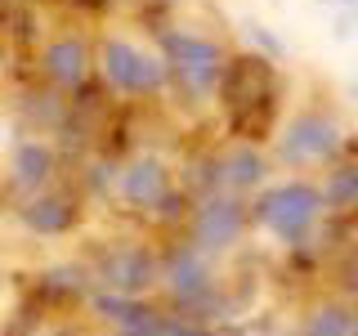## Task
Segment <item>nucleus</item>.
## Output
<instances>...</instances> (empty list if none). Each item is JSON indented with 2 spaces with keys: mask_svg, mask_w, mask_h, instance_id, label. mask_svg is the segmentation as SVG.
<instances>
[{
  "mask_svg": "<svg viewBox=\"0 0 358 336\" xmlns=\"http://www.w3.org/2000/svg\"><path fill=\"white\" fill-rule=\"evenodd\" d=\"M273 94H278L273 59H264V54H238V59H229V67L220 76V104H224V117H229V130L242 144L264 139Z\"/></svg>",
  "mask_w": 358,
  "mask_h": 336,
  "instance_id": "nucleus-1",
  "label": "nucleus"
},
{
  "mask_svg": "<svg viewBox=\"0 0 358 336\" xmlns=\"http://www.w3.org/2000/svg\"><path fill=\"white\" fill-rule=\"evenodd\" d=\"M327 197L318 184L309 179H282V184H264L251 202V224L264 229L268 238H278L282 246H305L318 229Z\"/></svg>",
  "mask_w": 358,
  "mask_h": 336,
  "instance_id": "nucleus-2",
  "label": "nucleus"
},
{
  "mask_svg": "<svg viewBox=\"0 0 358 336\" xmlns=\"http://www.w3.org/2000/svg\"><path fill=\"white\" fill-rule=\"evenodd\" d=\"M162 59H166L171 81L179 85V94H184L188 104H201L210 90H220V76H224V67H229L220 41L184 31V27H162Z\"/></svg>",
  "mask_w": 358,
  "mask_h": 336,
  "instance_id": "nucleus-3",
  "label": "nucleus"
},
{
  "mask_svg": "<svg viewBox=\"0 0 358 336\" xmlns=\"http://www.w3.org/2000/svg\"><path fill=\"white\" fill-rule=\"evenodd\" d=\"M85 269L99 291L117 296H148L152 287H162V251L143 242H99Z\"/></svg>",
  "mask_w": 358,
  "mask_h": 336,
  "instance_id": "nucleus-4",
  "label": "nucleus"
},
{
  "mask_svg": "<svg viewBox=\"0 0 358 336\" xmlns=\"http://www.w3.org/2000/svg\"><path fill=\"white\" fill-rule=\"evenodd\" d=\"M246 229H251V202L233 197V193H206V197L193 202L184 238L215 260V255L233 251V246L246 238Z\"/></svg>",
  "mask_w": 358,
  "mask_h": 336,
  "instance_id": "nucleus-5",
  "label": "nucleus"
},
{
  "mask_svg": "<svg viewBox=\"0 0 358 336\" xmlns=\"http://www.w3.org/2000/svg\"><path fill=\"white\" fill-rule=\"evenodd\" d=\"M341 126L327 112H296L278 134V162L282 166H313L341 153Z\"/></svg>",
  "mask_w": 358,
  "mask_h": 336,
  "instance_id": "nucleus-6",
  "label": "nucleus"
},
{
  "mask_svg": "<svg viewBox=\"0 0 358 336\" xmlns=\"http://www.w3.org/2000/svg\"><path fill=\"white\" fill-rule=\"evenodd\" d=\"M171 193H175V171H171V162L157 157V153L130 157L117 175V197L126 202L130 211H143V216H152Z\"/></svg>",
  "mask_w": 358,
  "mask_h": 336,
  "instance_id": "nucleus-7",
  "label": "nucleus"
},
{
  "mask_svg": "<svg viewBox=\"0 0 358 336\" xmlns=\"http://www.w3.org/2000/svg\"><path fill=\"white\" fill-rule=\"evenodd\" d=\"M85 220V206L72 188H45L18 202V224L31 238H67L76 233V224Z\"/></svg>",
  "mask_w": 358,
  "mask_h": 336,
  "instance_id": "nucleus-8",
  "label": "nucleus"
},
{
  "mask_svg": "<svg viewBox=\"0 0 358 336\" xmlns=\"http://www.w3.org/2000/svg\"><path fill=\"white\" fill-rule=\"evenodd\" d=\"M90 72H94V50L85 36H54L41 50V76L59 90H85Z\"/></svg>",
  "mask_w": 358,
  "mask_h": 336,
  "instance_id": "nucleus-9",
  "label": "nucleus"
},
{
  "mask_svg": "<svg viewBox=\"0 0 358 336\" xmlns=\"http://www.w3.org/2000/svg\"><path fill=\"white\" fill-rule=\"evenodd\" d=\"M268 179V157L255 148V144H229L215 157V184L220 193L246 197V193H260Z\"/></svg>",
  "mask_w": 358,
  "mask_h": 336,
  "instance_id": "nucleus-10",
  "label": "nucleus"
},
{
  "mask_svg": "<svg viewBox=\"0 0 358 336\" xmlns=\"http://www.w3.org/2000/svg\"><path fill=\"white\" fill-rule=\"evenodd\" d=\"M90 291H94V278H90L85 260H63V265H50L36 274L31 300L41 309H59V305H85Z\"/></svg>",
  "mask_w": 358,
  "mask_h": 336,
  "instance_id": "nucleus-11",
  "label": "nucleus"
},
{
  "mask_svg": "<svg viewBox=\"0 0 358 336\" xmlns=\"http://www.w3.org/2000/svg\"><path fill=\"white\" fill-rule=\"evenodd\" d=\"M94 67L112 94H139V72H143V50L121 36H103L94 50Z\"/></svg>",
  "mask_w": 358,
  "mask_h": 336,
  "instance_id": "nucleus-12",
  "label": "nucleus"
},
{
  "mask_svg": "<svg viewBox=\"0 0 358 336\" xmlns=\"http://www.w3.org/2000/svg\"><path fill=\"white\" fill-rule=\"evenodd\" d=\"M54 175H59V153L45 139H22L14 148V157H9V184L27 197L54 188Z\"/></svg>",
  "mask_w": 358,
  "mask_h": 336,
  "instance_id": "nucleus-13",
  "label": "nucleus"
},
{
  "mask_svg": "<svg viewBox=\"0 0 358 336\" xmlns=\"http://www.w3.org/2000/svg\"><path fill=\"white\" fill-rule=\"evenodd\" d=\"M300 336H358V305L345 296L313 300L300 318Z\"/></svg>",
  "mask_w": 358,
  "mask_h": 336,
  "instance_id": "nucleus-14",
  "label": "nucleus"
},
{
  "mask_svg": "<svg viewBox=\"0 0 358 336\" xmlns=\"http://www.w3.org/2000/svg\"><path fill=\"white\" fill-rule=\"evenodd\" d=\"M322 197H327V206H358V166H336L327 175V184H322Z\"/></svg>",
  "mask_w": 358,
  "mask_h": 336,
  "instance_id": "nucleus-15",
  "label": "nucleus"
},
{
  "mask_svg": "<svg viewBox=\"0 0 358 336\" xmlns=\"http://www.w3.org/2000/svg\"><path fill=\"white\" fill-rule=\"evenodd\" d=\"M336 283H341V291H345L350 300H358V238L345 246L341 265H336Z\"/></svg>",
  "mask_w": 358,
  "mask_h": 336,
  "instance_id": "nucleus-16",
  "label": "nucleus"
},
{
  "mask_svg": "<svg viewBox=\"0 0 358 336\" xmlns=\"http://www.w3.org/2000/svg\"><path fill=\"white\" fill-rule=\"evenodd\" d=\"M157 336H220L215 328H206V323H193V318H179V314H166L162 332Z\"/></svg>",
  "mask_w": 358,
  "mask_h": 336,
  "instance_id": "nucleus-17",
  "label": "nucleus"
},
{
  "mask_svg": "<svg viewBox=\"0 0 358 336\" xmlns=\"http://www.w3.org/2000/svg\"><path fill=\"white\" fill-rule=\"evenodd\" d=\"M242 31H246V36H251L255 45H260L264 59H282V41H278L268 27H260V22H242Z\"/></svg>",
  "mask_w": 358,
  "mask_h": 336,
  "instance_id": "nucleus-18",
  "label": "nucleus"
},
{
  "mask_svg": "<svg viewBox=\"0 0 358 336\" xmlns=\"http://www.w3.org/2000/svg\"><path fill=\"white\" fill-rule=\"evenodd\" d=\"M36 336H85V328H76V323H50V328H41Z\"/></svg>",
  "mask_w": 358,
  "mask_h": 336,
  "instance_id": "nucleus-19",
  "label": "nucleus"
},
{
  "mask_svg": "<svg viewBox=\"0 0 358 336\" xmlns=\"http://www.w3.org/2000/svg\"><path fill=\"white\" fill-rule=\"evenodd\" d=\"M327 5H358V0H327Z\"/></svg>",
  "mask_w": 358,
  "mask_h": 336,
  "instance_id": "nucleus-20",
  "label": "nucleus"
},
{
  "mask_svg": "<svg viewBox=\"0 0 358 336\" xmlns=\"http://www.w3.org/2000/svg\"><path fill=\"white\" fill-rule=\"evenodd\" d=\"M350 90H354V99H358V72H354V81H350Z\"/></svg>",
  "mask_w": 358,
  "mask_h": 336,
  "instance_id": "nucleus-21",
  "label": "nucleus"
}]
</instances>
